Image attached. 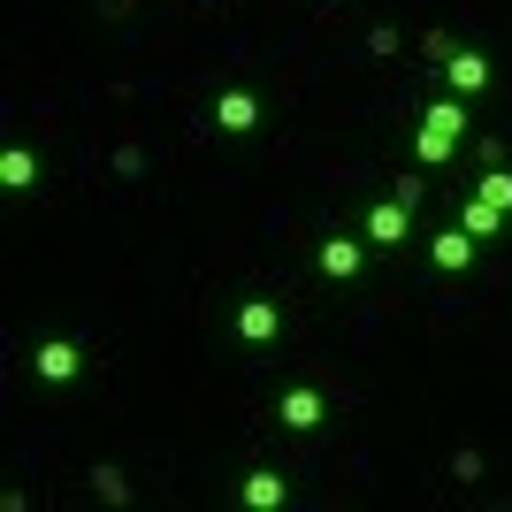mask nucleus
Returning <instances> with one entry per match:
<instances>
[{
    "label": "nucleus",
    "mask_w": 512,
    "mask_h": 512,
    "mask_svg": "<svg viewBox=\"0 0 512 512\" xmlns=\"http://www.w3.org/2000/svg\"><path fill=\"white\" fill-rule=\"evenodd\" d=\"M92 482H100V497H107V505H130V482H123V474H115V467H100V474H92Z\"/></svg>",
    "instance_id": "15"
},
{
    "label": "nucleus",
    "mask_w": 512,
    "mask_h": 512,
    "mask_svg": "<svg viewBox=\"0 0 512 512\" xmlns=\"http://www.w3.org/2000/svg\"><path fill=\"white\" fill-rule=\"evenodd\" d=\"M367 253H375V245H367L360 230H329L314 245V276L321 283H360L367 276Z\"/></svg>",
    "instance_id": "2"
},
{
    "label": "nucleus",
    "mask_w": 512,
    "mask_h": 512,
    "mask_svg": "<svg viewBox=\"0 0 512 512\" xmlns=\"http://www.w3.org/2000/svg\"><path fill=\"white\" fill-rule=\"evenodd\" d=\"M230 329H237V344H276V337H283V306L260 299V291H245V299H237V314H230Z\"/></svg>",
    "instance_id": "9"
},
{
    "label": "nucleus",
    "mask_w": 512,
    "mask_h": 512,
    "mask_svg": "<svg viewBox=\"0 0 512 512\" xmlns=\"http://www.w3.org/2000/svg\"><path fill=\"white\" fill-rule=\"evenodd\" d=\"M436 69H444V92H459V100H482L497 85V62L482 46H436Z\"/></svg>",
    "instance_id": "1"
},
{
    "label": "nucleus",
    "mask_w": 512,
    "mask_h": 512,
    "mask_svg": "<svg viewBox=\"0 0 512 512\" xmlns=\"http://www.w3.org/2000/svg\"><path fill=\"white\" fill-rule=\"evenodd\" d=\"M0 192H39V153H31V146L0 153Z\"/></svg>",
    "instance_id": "12"
},
{
    "label": "nucleus",
    "mask_w": 512,
    "mask_h": 512,
    "mask_svg": "<svg viewBox=\"0 0 512 512\" xmlns=\"http://www.w3.org/2000/svg\"><path fill=\"white\" fill-rule=\"evenodd\" d=\"M360 237L375 245V253H398V245L413 237V199L406 192H398V199H367V207H360Z\"/></svg>",
    "instance_id": "3"
},
{
    "label": "nucleus",
    "mask_w": 512,
    "mask_h": 512,
    "mask_svg": "<svg viewBox=\"0 0 512 512\" xmlns=\"http://www.w3.org/2000/svg\"><path fill=\"white\" fill-rule=\"evenodd\" d=\"M451 153H459V146H451V138H436V130H413V161H421V169H451Z\"/></svg>",
    "instance_id": "13"
},
{
    "label": "nucleus",
    "mask_w": 512,
    "mask_h": 512,
    "mask_svg": "<svg viewBox=\"0 0 512 512\" xmlns=\"http://www.w3.org/2000/svg\"><path fill=\"white\" fill-rule=\"evenodd\" d=\"M474 260H482V237H467L459 222H444V230L428 237V268L436 276H474Z\"/></svg>",
    "instance_id": "7"
},
{
    "label": "nucleus",
    "mask_w": 512,
    "mask_h": 512,
    "mask_svg": "<svg viewBox=\"0 0 512 512\" xmlns=\"http://www.w3.org/2000/svg\"><path fill=\"white\" fill-rule=\"evenodd\" d=\"M474 192L490 199V207H505V214H512V169H505V161H490V169L474 176Z\"/></svg>",
    "instance_id": "14"
},
{
    "label": "nucleus",
    "mask_w": 512,
    "mask_h": 512,
    "mask_svg": "<svg viewBox=\"0 0 512 512\" xmlns=\"http://www.w3.org/2000/svg\"><path fill=\"white\" fill-rule=\"evenodd\" d=\"M207 115H214V130H222V138H253V130L268 123V107H260V92H253V85H222Z\"/></svg>",
    "instance_id": "5"
},
{
    "label": "nucleus",
    "mask_w": 512,
    "mask_h": 512,
    "mask_svg": "<svg viewBox=\"0 0 512 512\" xmlns=\"http://www.w3.org/2000/svg\"><path fill=\"white\" fill-rule=\"evenodd\" d=\"M31 375H39V383H77V375H85V344L77 337H39L31 344Z\"/></svg>",
    "instance_id": "6"
},
{
    "label": "nucleus",
    "mask_w": 512,
    "mask_h": 512,
    "mask_svg": "<svg viewBox=\"0 0 512 512\" xmlns=\"http://www.w3.org/2000/svg\"><path fill=\"white\" fill-rule=\"evenodd\" d=\"M451 222H459V230H467V237H482V245H490V237H505V222H512V214H505V207H490V199H482V192H467V199H459V214H451Z\"/></svg>",
    "instance_id": "10"
},
{
    "label": "nucleus",
    "mask_w": 512,
    "mask_h": 512,
    "mask_svg": "<svg viewBox=\"0 0 512 512\" xmlns=\"http://www.w3.org/2000/svg\"><path fill=\"white\" fill-rule=\"evenodd\" d=\"M237 505L245 512H283L291 505V474L283 467H245L237 474Z\"/></svg>",
    "instance_id": "8"
},
{
    "label": "nucleus",
    "mask_w": 512,
    "mask_h": 512,
    "mask_svg": "<svg viewBox=\"0 0 512 512\" xmlns=\"http://www.w3.org/2000/svg\"><path fill=\"white\" fill-rule=\"evenodd\" d=\"M421 123L436 130V138H451V146H459V138H467V100H459V92H436V100L421 107Z\"/></svg>",
    "instance_id": "11"
},
{
    "label": "nucleus",
    "mask_w": 512,
    "mask_h": 512,
    "mask_svg": "<svg viewBox=\"0 0 512 512\" xmlns=\"http://www.w3.org/2000/svg\"><path fill=\"white\" fill-rule=\"evenodd\" d=\"M321 421H329V390H321V383H283V390H276V428L314 436Z\"/></svg>",
    "instance_id": "4"
}]
</instances>
